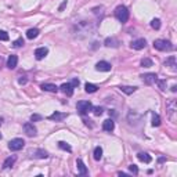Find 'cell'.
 I'll use <instances>...</instances> for the list:
<instances>
[{
  "label": "cell",
  "mask_w": 177,
  "mask_h": 177,
  "mask_svg": "<svg viewBox=\"0 0 177 177\" xmlns=\"http://www.w3.org/2000/svg\"><path fill=\"white\" fill-rule=\"evenodd\" d=\"M96 28H97V25L90 21H80L73 26L72 33H73V36L77 39H85V37H87V36L93 35V33L96 32Z\"/></svg>",
  "instance_id": "cell-1"
},
{
  "label": "cell",
  "mask_w": 177,
  "mask_h": 177,
  "mask_svg": "<svg viewBox=\"0 0 177 177\" xmlns=\"http://www.w3.org/2000/svg\"><path fill=\"white\" fill-rule=\"evenodd\" d=\"M154 49H156L158 51H171L173 44L165 39H156V40H154Z\"/></svg>",
  "instance_id": "cell-2"
},
{
  "label": "cell",
  "mask_w": 177,
  "mask_h": 177,
  "mask_svg": "<svg viewBox=\"0 0 177 177\" xmlns=\"http://www.w3.org/2000/svg\"><path fill=\"white\" fill-rule=\"evenodd\" d=\"M115 17L119 22L124 24V22H127V19H129V10H127L124 6H118V7L115 8Z\"/></svg>",
  "instance_id": "cell-3"
},
{
  "label": "cell",
  "mask_w": 177,
  "mask_h": 177,
  "mask_svg": "<svg viewBox=\"0 0 177 177\" xmlns=\"http://www.w3.org/2000/svg\"><path fill=\"white\" fill-rule=\"evenodd\" d=\"M166 111H167L169 119H170L173 123H176V113H177V101L176 100H170V101L166 104Z\"/></svg>",
  "instance_id": "cell-4"
},
{
  "label": "cell",
  "mask_w": 177,
  "mask_h": 177,
  "mask_svg": "<svg viewBox=\"0 0 177 177\" xmlns=\"http://www.w3.org/2000/svg\"><path fill=\"white\" fill-rule=\"evenodd\" d=\"M91 108H93V105H91L90 101H79L76 104V109H77V112H79L80 115H86V113H88L91 111Z\"/></svg>",
  "instance_id": "cell-5"
},
{
  "label": "cell",
  "mask_w": 177,
  "mask_h": 177,
  "mask_svg": "<svg viewBox=\"0 0 177 177\" xmlns=\"http://www.w3.org/2000/svg\"><path fill=\"white\" fill-rule=\"evenodd\" d=\"M25 145V141L22 140V138H13V140L8 143V148L11 149V151H19V149H22Z\"/></svg>",
  "instance_id": "cell-6"
},
{
  "label": "cell",
  "mask_w": 177,
  "mask_h": 177,
  "mask_svg": "<svg viewBox=\"0 0 177 177\" xmlns=\"http://www.w3.org/2000/svg\"><path fill=\"white\" fill-rule=\"evenodd\" d=\"M24 132H25V134H26L28 137H35V136L37 134V129H36L35 124L30 123V122L24 123Z\"/></svg>",
  "instance_id": "cell-7"
},
{
  "label": "cell",
  "mask_w": 177,
  "mask_h": 177,
  "mask_svg": "<svg viewBox=\"0 0 177 177\" xmlns=\"http://www.w3.org/2000/svg\"><path fill=\"white\" fill-rule=\"evenodd\" d=\"M140 77L143 79V82L145 83V85H154L158 80V76L155 73H144V75H141Z\"/></svg>",
  "instance_id": "cell-8"
},
{
  "label": "cell",
  "mask_w": 177,
  "mask_h": 177,
  "mask_svg": "<svg viewBox=\"0 0 177 177\" xmlns=\"http://www.w3.org/2000/svg\"><path fill=\"white\" fill-rule=\"evenodd\" d=\"M141 116L138 115L136 111H129V113H127V120H129L130 124H137L138 122H140Z\"/></svg>",
  "instance_id": "cell-9"
},
{
  "label": "cell",
  "mask_w": 177,
  "mask_h": 177,
  "mask_svg": "<svg viewBox=\"0 0 177 177\" xmlns=\"http://www.w3.org/2000/svg\"><path fill=\"white\" fill-rule=\"evenodd\" d=\"M111 68H112V65L107 61H100V62L96 64V69L100 72H109Z\"/></svg>",
  "instance_id": "cell-10"
},
{
  "label": "cell",
  "mask_w": 177,
  "mask_h": 177,
  "mask_svg": "<svg viewBox=\"0 0 177 177\" xmlns=\"http://www.w3.org/2000/svg\"><path fill=\"white\" fill-rule=\"evenodd\" d=\"M147 46V40L145 39H137V40H133L132 44H130V47L134 50H143L144 47Z\"/></svg>",
  "instance_id": "cell-11"
},
{
  "label": "cell",
  "mask_w": 177,
  "mask_h": 177,
  "mask_svg": "<svg viewBox=\"0 0 177 177\" xmlns=\"http://www.w3.org/2000/svg\"><path fill=\"white\" fill-rule=\"evenodd\" d=\"M47 54H49V49H47V47H39V49L35 50V58L39 61L43 60Z\"/></svg>",
  "instance_id": "cell-12"
},
{
  "label": "cell",
  "mask_w": 177,
  "mask_h": 177,
  "mask_svg": "<svg viewBox=\"0 0 177 177\" xmlns=\"http://www.w3.org/2000/svg\"><path fill=\"white\" fill-rule=\"evenodd\" d=\"M165 66H167L170 71L176 72L177 71V64H176V57L174 55H170V57L167 58V60L165 61Z\"/></svg>",
  "instance_id": "cell-13"
},
{
  "label": "cell",
  "mask_w": 177,
  "mask_h": 177,
  "mask_svg": "<svg viewBox=\"0 0 177 177\" xmlns=\"http://www.w3.org/2000/svg\"><path fill=\"white\" fill-rule=\"evenodd\" d=\"M66 116H68V113L65 112H54L49 116V119L50 120H55V122H62L64 119H66Z\"/></svg>",
  "instance_id": "cell-14"
},
{
  "label": "cell",
  "mask_w": 177,
  "mask_h": 177,
  "mask_svg": "<svg viewBox=\"0 0 177 177\" xmlns=\"http://www.w3.org/2000/svg\"><path fill=\"white\" fill-rule=\"evenodd\" d=\"M61 91H62L64 94H66L68 97H71L72 94H73V87H72L71 83H64V85H61Z\"/></svg>",
  "instance_id": "cell-15"
},
{
  "label": "cell",
  "mask_w": 177,
  "mask_h": 177,
  "mask_svg": "<svg viewBox=\"0 0 177 177\" xmlns=\"http://www.w3.org/2000/svg\"><path fill=\"white\" fill-rule=\"evenodd\" d=\"M102 129H104L105 132H112V130L115 129V122H113V119H107V120H104Z\"/></svg>",
  "instance_id": "cell-16"
},
{
  "label": "cell",
  "mask_w": 177,
  "mask_h": 177,
  "mask_svg": "<svg viewBox=\"0 0 177 177\" xmlns=\"http://www.w3.org/2000/svg\"><path fill=\"white\" fill-rule=\"evenodd\" d=\"M17 64H18V57L14 55V54H11L10 57H8V60H7V68H10V69L17 68Z\"/></svg>",
  "instance_id": "cell-17"
},
{
  "label": "cell",
  "mask_w": 177,
  "mask_h": 177,
  "mask_svg": "<svg viewBox=\"0 0 177 177\" xmlns=\"http://www.w3.org/2000/svg\"><path fill=\"white\" fill-rule=\"evenodd\" d=\"M76 166H77V171H79V174H82V176H86V174H87V167H86V165L83 163L82 159L76 160Z\"/></svg>",
  "instance_id": "cell-18"
},
{
  "label": "cell",
  "mask_w": 177,
  "mask_h": 177,
  "mask_svg": "<svg viewBox=\"0 0 177 177\" xmlns=\"http://www.w3.org/2000/svg\"><path fill=\"white\" fill-rule=\"evenodd\" d=\"M41 88H43L44 91H51V93H57L58 91V87L55 85H53V83H43Z\"/></svg>",
  "instance_id": "cell-19"
},
{
  "label": "cell",
  "mask_w": 177,
  "mask_h": 177,
  "mask_svg": "<svg viewBox=\"0 0 177 177\" xmlns=\"http://www.w3.org/2000/svg\"><path fill=\"white\" fill-rule=\"evenodd\" d=\"M33 156L37 158V159H46V158H49V152L44 151V149H36L33 152Z\"/></svg>",
  "instance_id": "cell-20"
},
{
  "label": "cell",
  "mask_w": 177,
  "mask_h": 177,
  "mask_svg": "<svg viewBox=\"0 0 177 177\" xmlns=\"http://www.w3.org/2000/svg\"><path fill=\"white\" fill-rule=\"evenodd\" d=\"M104 44L107 47H118L119 46V40L115 37H107L104 41Z\"/></svg>",
  "instance_id": "cell-21"
},
{
  "label": "cell",
  "mask_w": 177,
  "mask_h": 177,
  "mask_svg": "<svg viewBox=\"0 0 177 177\" xmlns=\"http://www.w3.org/2000/svg\"><path fill=\"white\" fill-rule=\"evenodd\" d=\"M39 33H40V32H39L37 28H30V29H28V32H26V37L32 40V39H36V37H37Z\"/></svg>",
  "instance_id": "cell-22"
},
{
  "label": "cell",
  "mask_w": 177,
  "mask_h": 177,
  "mask_svg": "<svg viewBox=\"0 0 177 177\" xmlns=\"http://www.w3.org/2000/svg\"><path fill=\"white\" fill-rule=\"evenodd\" d=\"M120 91L124 94H133L136 90H137V87H134V86H120Z\"/></svg>",
  "instance_id": "cell-23"
},
{
  "label": "cell",
  "mask_w": 177,
  "mask_h": 177,
  "mask_svg": "<svg viewBox=\"0 0 177 177\" xmlns=\"http://www.w3.org/2000/svg\"><path fill=\"white\" fill-rule=\"evenodd\" d=\"M14 162H15V156H8V158H6V160L3 162V169L11 167V166L14 165Z\"/></svg>",
  "instance_id": "cell-24"
},
{
  "label": "cell",
  "mask_w": 177,
  "mask_h": 177,
  "mask_svg": "<svg viewBox=\"0 0 177 177\" xmlns=\"http://www.w3.org/2000/svg\"><path fill=\"white\" fill-rule=\"evenodd\" d=\"M137 158L141 160V162H145V163H149L152 160V158L149 156L148 154H145V152H140V154L137 155Z\"/></svg>",
  "instance_id": "cell-25"
},
{
  "label": "cell",
  "mask_w": 177,
  "mask_h": 177,
  "mask_svg": "<svg viewBox=\"0 0 177 177\" xmlns=\"http://www.w3.org/2000/svg\"><path fill=\"white\" fill-rule=\"evenodd\" d=\"M93 156L96 160H100L102 158V148L101 147H96L94 148V152H93Z\"/></svg>",
  "instance_id": "cell-26"
},
{
  "label": "cell",
  "mask_w": 177,
  "mask_h": 177,
  "mask_svg": "<svg viewBox=\"0 0 177 177\" xmlns=\"http://www.w3.org/2000/svg\"><path fill=\"white\" fill-rule=\"evenodd\" d=\"M97 88L98 87H97L96 85H93V83H86V86H85L86 93H96Z\"/></svg>",
  "instance_id": "cell-27"
},
{
  "label": "cell",
  "mask_w": 177,
  "mask_h": 177,
  "mask_svg": "<svg viewBox=\"0 0 177 177\" xmlns=\"http://www.w3.org/2000/svg\"><path fill=\"white\" fill-rule=\"evenodd\" d=\"M58 147H60L61 149H64V151H68V152L72 151V147L69 145L68 143H65V141H60V143H58Z\"/></svg>",
  "instance_id": "cell-28"
},
{
  "label": "cell",
  "mask_w": 177,
  "mask_h": 177,
  "mask_svg": "<svg viewBox=\"0 0 177 177\" xmlns=\"http://www.w3.org/2000/svg\"><path fill=\"white\" fill-rule=\"evenodd\" d=\"M152 65H154V62H152L151 58H143L141 60V66H144V68H149Z\"/></svg>",
  "instance_id": "cell-29"
},
{
  "label": "cell",
  "mask_w": 177,
  "mask_h": 177,
  "mask_svg": "<svg viewBox=\"0 0 177 177\" xmlns=\"http://www.w3.org/2000/svg\"><path fill=\"white\" fill-rule=\"evenodd\" d=\"M160 124V116L158 113H152V126L158 127Z\"/></svg>",
  "instance_id": "cell-30"
},
{
  "label": "cell",
  "mask_w": 177,
  "mask_h": 177,
  "mask_svg": "<svg viewBox=\"0 0 177 177\" xmlns=\"http://www.w3.org/2000/svg\"><path fill=\"white\" fill-rule=\"evenodd\" d=\"M91 11H93V14H94V15H97V17L104 15V7H102V6H100V7H94Z\"/></svg>",
  "instance_id": "cell-31"
},
{
  "label": "cell",
  "mask_w": 177,
  "mask_h": 177,
  "mask_svg": "<svg viewBox=\"0 0 177 177\" xmlns=\"http://www.w3.org/2000/svg\"><path fill=\"white\" fill-rule=\"evenodd\" d=\"M151 26L152 28H154V29H159V28H160V19H158V18H154V19H152V21H151Z\"/></svg>",
  "instance_id": "cell-32"
},
{
  "label": "cell",
  "mask_w": 177,
  "mask_h": 177,
  "mask_svg": "<svg viewBox=\"0 0 177 177\" xmlns=\"http://www.w3.org/2000/svg\"><path fill=\"white\" fill-rule=\"evenodd\" d=\"M13 46L15 47V49H18V47H22V46H24V39H22V37H18L17 40L13 41Z\"/></svg>",
  "instance_id": "cell-33"
},
{
  "label": "cell",
  "mask_w": 177,
  "mask_h": 177,
  "mask_svg": "<svg viewBox=\"0 0 177 177\" xmlns=\"http://www.w3.org/2000/svg\"><path fill=\"white\" fill-rule=\"evenodd\" d=\"M91 111H93V112H94V115L100 116V115H101V113H102V111H104V109H102L101 107H93V108H91Z\"/></svg>",
  "instance_id": "cell-34"
},
{
  "label": "cell",
  "mask_w": 177,
  "mask_h": 177,
  "mask_svg": "<svg viewBox=\"0 0 177 177\" xmlns=\"http://www.w3.org/2000/svg\"><path fill=\"white\" fill-rule=\"evenodd\" d=\"M0 40L7 41L8 40V33L4 32V30H0Z\"/></svg>",
  "instance_id": "cell-35"
},
{
  "label": "cell",
  "mask_w": 177,
  "mask_h": 177,
  "mask_svg": "<svg viewBox=\"0 0 177 177\" xmlns=\"http://www.w3.org/2000/svg\"><path fill=\"white\" fill-rule=\"evenodd\" d=\"M156 83L160 90H166V80H156Z\"/></svg>",
  "instance_id": "cell-36"
},
{
  "label": "cell",
  "mask_w": 177,
  "mask_h": 177,
  "mask_svg": "<svg viewBox=\"0 0 177 177\" xmlns=\"http://www.w3.org/2000/svg\"><path fill=\"white\" fill-rule=\"evenodd\" d=\"M129 170H130V173H133V174H138V169H137V166H136V165H130Z\"/></svg>",
  "instance_id": "cell-37"
},
{
  "label": "cell",
  "mask_w": 177,
  "mask_h": 177,
  "mask_svg": "<svg viewBox=\"0 0 177 177\" xmlns=\"http://www.w3.org/2000/svg\"><path fill=\"white\" fill-rule=\"evenodd\" d=\"M30 120L32 122H37V120H41V116L37 115V113H33L32 116H30Z\"/></svg>",
  "instance_id": "cell-38"
},
{
  "label": "cell",
  "mask_w": 177,
  "mask_h": 177,
  "mask_svg": "<svg viewBox=\"0 0 177 177\" xmlns=\"http://www.w3.org/2000/svg\"><path fill=\"white\" fill-rule=\"evenodd\" d=\"M79 79H77V77H73V79L71 80V85H72V87H77V86H79Z\"/></svg>",
  "instance_id": "cell-39"
},
{
  "label": "cell",
  "mask_w": 177,
  "mask_h": 177,
  "mask_svg": "<svg viewBox=\"0 0 177 177\" xmlns=\"http://www.w3.org/2000/svg\"><path fill=\"white\" fill-rule=\"evenodd\" d=\"M66 4H68V0H64V2L60 4V7H58V11H62L64 8L66 7Z\"/></svg>",
  "instance_id": "cell-40"
},
{
  "label": "cell",
  "mask_w": 177,
  "mask_h": 177,
  "mask_svg": "<svg viewBox=\"0 0 177 177\" xmlns=\"http://www.w3.org/2000/svg\"><path fill=\"white\" fill-rule=\"evenodd\" d=\"M26 82H28L26 76H21V77L18 79V83H19V85H26Z\"/></svg>",
  "instance_id": "cell-41"
},
{
  "label": "cell",
  "mask_w": 177,
  "mask_h": 177,
  "mask_svg": "<svg viewBox=\"0 0 177 177\" xmlns=\"http://www.w3.org/2000/svg\"><path fill=\"white\" fill-rule=\"evenodd\" d=\"M170 90H171V91H173V93H174V91L177 90V86H171V88H170Z\"/></svg>",
  "instance_id": "cell-42"
},
{
  "label": "cell",
  "mask_w": 177,
  "mask_h": 177,
  "mask_svg": "<svg viewBox=\"0 0 177 177\" xmlns=\"http://www.w3.org/2000/svg\"><path fill=\"white\" fill-rule=\"evenodd\" d=\"M2 123H3V118L0 116V126H2Z\"/></svg>",
  "instance_id": "cell-43"
},
{
  "label": "cell",
  "mask_w": 177,
  "mask_h": 177,
  "mask_svg": "<svg viewBox=\"0 0 177 177\" xmlns=\"http://www.w3.org/2000/svg\"><path fill=\"white\" fill-rule=\"evenodd\" d=\"M0 138H2V134H0Z\"/></svg>",
  "instance_id": "cell-44"
}]
</instances>
